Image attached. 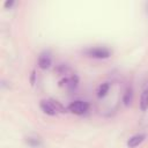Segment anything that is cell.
I'll return each mask as SVG.
<instances>
[{"label":"cell","mask_w":148,"mask_h":148,"mask_svg":"<svg viewBox=\"0 0 148 148\" xmlns=\"http://www.w3.org/2000/svg\"><path fill=\"white\" fill-rule=\"evenodd\" d=\"M87 54L91 58L96 59H106L111 56V52L106 47H92L87 51Z\"/></svg>","instance_id":"1"},{"label":"cell","mask_w":148,"mask_h":148,"mask_svg":"<svg viewBox=\"0 0 148 148\" xmlns=\"http://www.w3.org/2000/svg\"><path fill=\"white\" fill-rule=\"evenodd\" d=\"M68 109H69L71 112L75 113V114H83V113H86L88 111L89 104L87 102H84V101H74V102H72L69 104Z\"/></svg>","instance_id":"2"},{"label":"cell","mask_w":148,"mask_h":148,"mask_svg":"<svg viewBox=\"0 0 148 148\" xmlns=\"http://www.w3.org/2000/svg\"><path fill=\"white\" fill-rule=\"evenodd\" d=\"M42 111L49 116H56L59 111L54 104V101L53 99H44V101H40V104H39Z\"/></svg>","instance_id":"3"},{"label":"cell","mask_w":148,"mask_h":148,"mask_svg":"<svg viewBox=\"0 0 148 148\" xmlns=\"http://www.w3.org/2000/svg\"><path fill=\"white\" fill-rule=\"evenodd\" d=\"M145 140H146V134H143V133L135 134V135L131 136V138L127 140V146H128L130 148H135V147H138L139 145H141Z\"/></svg>","instance_id":"4"},{"label":"cell","mask_w":148,"mask_h":148,"mask_svg":"<svg viewBox=\"0 0 148 148\" xmlns=\"http://www.w3.org/2000/svg\"><path fill=\"white\" fill-rule=\"evenodd\" d=\"M38 66L42 69H46L51 66V57L47 53H43L38 57Z\"/></svg>","instance_id":"5"},{"label":"cell","mask_w":148,"mask_h":148,"mask_svg":"<svg viewBox=\"0 0 148 148\" xmlns=\"http://www.w3.org/2000/svg\"><path fill=\"white\" fill-rule=\"evenodd\" d=\"M25 142L30 147H39L42 145V139L38 135H28L25 138Z\"/></svg>","instance_id":"6"},{"label":"cell","mask_w":148,"mask_h":148,"mask_svg":"<svg viewBox=\"0 0 148 148\" xmlns=\"http://www.w3.org/2000/svg\"><path fill=\"white\" fill-rule=\"evenodd\" d=\"M140 109L141 111H146L148 109V90H143L140 97Z\"/></svg>","instance_id":"7"},{"label":"cell","mask_w":148,"mask_h":148,"mask_svg":"<svg viewBox=\"0 0 148 148\" xmlns=\"http://www.w3.org/2000/svg\"><path fill=\"white\" fill-rule=\"evenodd\" d=\"M132 101H133V90H132L131 88H127L126 91L124 92L123 102H124V104H125L126 106H128V105H131Z\"/></svg>","instance_id":"8"},{"label":"cell","mask_w":148,"mask_h":148,"mask_svg":"<svg viewBox=\"0 0 148 148\" xmlns=\"http://www.w3.org/2000/svg\"><path fill=\"white\" fill-rule=\"evenodd\" d=\"M64 84L68 89H74L77 86V77L75 75L74 76H71V77H67V79L64 80Z\"/></svg>","instance_id":"9"},{"label":"cell","mask_w":148,"mask_h":148,"mask_svg":"<svg viewBox=\"0 0 148 148\" xmlns=\"http://www.w3.org/2000/svg\"><path fill=\"white\" fill-rule=\"evenodd\" d=\"M109 89H110V84H109L108 82H104V83H102V84L99 86L98 90H97V96H98L99 98L104 97V96H105V95L109 92Z\"/></svg>","instance_id":"10"},{"label":"cell","mask_w":148,"mask_h":148,"mask_svg":"<svg viewBox=\"0 0 148 148\" xmlns=\"http://www.w3.org/2000/svg\"><path fill=\"white\" fill-rule=\"evenodd\" d=\"M13 5H14V1H13V0H7V1H5L3 7H5V8H10Z\"/></svg>","instance_id":"11"},{"label":"cell","mask_w":148,"mask_h":148,"mask_svg":"<svg viewBox=\"0 0 148 148\" xmlns=\"http://www.w3.org/2000/svg\"><path fill=\"white\" fill-rule=\"evenodd\" d=\"M147 10H148V3H147Z\"/></svg>","instance_id":"12"}]
</instances>
